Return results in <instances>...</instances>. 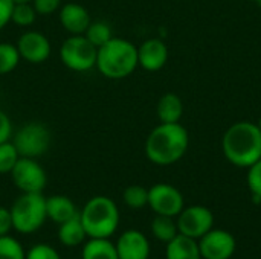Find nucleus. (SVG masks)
Here are the masks:
<instances>
[{
  "instance_id": "1",
  "label": "nucleus",
  "mask_w": 261,
  "mask_h": 259,
  "mask_svg": "<svg viewBox=\"0 0 261 259\" xmlns=\"http://www.w3.org/2000/svg\"><path fill=\"white\" fill-rule=\"evenodd\" d=\"M190 145V134L185 127L176 124H161L147 137L145 154L150 162L168 166L179 162Z\"/></svg>"
},
{
  "instance_id": "2",
  "label": "nucleus",
  "mask_w": 261,
  "mask_h": 259,
  "mask_svg": "<svg viewBox=\"0 0 261 259\" xmlns=\"http://www.w3.org/2000/svg\"><path fill=\"white\" fill-rule=\"evenodd\" d=\"M225 157L236 166L249 168L261 159V130L258 124L237 122L231 125L222 139Z\"/></svg>"
},
{
  "instance_id": "3",
  "label": "nucleus",
  "mask_w": 261,
  "mask_h": 259,
  "mask_svg": "<svg viewBox=\"0 0 261 259\" xmlns=\"http://www.w3.org/2000/svg\"><path fill=\"white\" fill-rule=\"evenodd\" d=\"M138 66V47L128 40L113 37L98 49L96 67L109 79L127 78Z\"/></svg>"
},
{
  "instance_id": "4",
  "label": "nucleus",
  "mask_w": 261,
  "mask_h": 259,
  "mask_svg": "<svg viewBox=\"0 0 261 259\" xmlns=\"http://www.w3.org/2000/svg\"><path fill=\"white\" fill-rule=\"evenodd\" d=\"M80 220L89 238H110L119 226V211L112 198L98 195L86 203Z\"/></svg>"
},
{
  "instance_id": "5",
  "label": "nucleus",
  "mask_w": 261,
  "mask_h": 259,
  "mask_svg": "<svg viewBox=\"0 0 261 259\" xmlns=\"http://www.w3.org/2000/svg\"><path fill=\"white\" fill-rule=\"evenodd\" d=\"M12 226L20 234H34L46 221V198L43 194H21L11 208Z\"/></svg>"
},
{
  "instance_id": "6",
  "label": "nucleus",
  "mask_w": 261,
  "mask_h": 259,
  "mask_svg": "<svg viewBox=\"0 0 261 259\" xmlns=\"http://www.w3.org/2000/svg\"><path fill=\"white\" fill-rule=\"evenodd\" d=\"M61 63L73 72H87L96 67L98 49L86 38V35H70L60 49Z\"/></svg>"
},
{
  "instance_id": "7",
  "label": "nucleus",
  "mask_w": 261,
  "mask_h": 259,
  "mask_svg": "<svg viewBox=\"0 0 261 259\" xmlns=\"http://www.w3.org/2000/svg\"><path fill=\"white\" fill-rule=\"evenodd\" d=\"M12 143L20 157L37 159L50 147V131L40 122H29L12 137Z\"/></svg>"
},
{
  "instance_id": "8",
  "label": "nucleus",
  "mask_w": 261,
  "mask_h": 259,
  "mask_svg": "<svg viewBox=\"0 0 261 259\" xmlns=\"http://www.w3.org/2000/svg\"><path fill=\"white\" fill-rule=\"evenodd\" d=\"M14 185L24 194H41L46 188V172L35 159L20 157L11 171Z\"/></svg>"
},
{
  "instance_id": "9",
  "label": "nucleus",
  "mask_w": 261,
  "mask_h": 259,
  "mask_svg": "<svg viewBox=\"0 0 261 259\" xmlns=\"http://www.w3.org/2000/svg\"><path fill=\"white\" fill-rule=\"evenodd\" d=\"M214 226V215L205 206H190L177 215L179 234L199 240Z\"/></svg>"
},
{
  "instance_id": "10",
  "label": "nucleus",
  "mask_w": 261,
  "mask_h": 259,
  "mask_svg": "<svg viewBox=\"0 0 261 259\" xmlns=\"http://www.w3.org/2000/svg\"><path fill=\"white\" fill-rule=\"evenodd\" d=\"M148 206L156 215L176 217L184 209V197L177 188L167 183H158L148 189Z\"/></svg>"
},
{
  "instance_id": "11",
  "label": "nucleus",
  "mask_w": 261,
  "mask_h": 259,
  "mask_svg": "<svg viewBox=\"0 0 261 259\" xmlns=\"http://www.w3.org/2000/svg\"><path fill=\"white\" fill-rule=\"evenodd\" d=\"M236 238L222 229H211L199 238V249L203 259H229L236 252Z\"/></svg>"
},
{
  "instance_id": "12",
  "label": "nucleus",
  "mask_w": 261,
  "mask_h": 259,
  "mask_svg": "<svg viewBox=\"0 0 261 259\" xmlns=\"http://www.w3.org/2000/svg\"><path fill=\"white\" fill-rule=\"evenodd\" d=\"M20 58L31 64H41L50 55V43L46 35L37 31H28L17 41Z\"/></svg>"
},
{
  "instance_id": "13",
  "label": "nucleus",
  "mask_w": 261,
  "mask_h": 259,
  "mask_svg": "<svg viewBox=\"0 0 261 259\" xmlns=\"http://www.w3.org/2000/svg\"><path fill=\"white\" fill-rule=\"evenodd\" d=\"M119 259H148L150 243L139 231H125L116 241Z\"/></svg>"
},
{
  "instance_id": "14",
  "label": "nucleus",
  "mask_w": 261,
  "mask_h": 259,
  "mask_svg": "<svg viewBox=\"0 0 261 259\" xmlns=\"http://www.w3.org/2000/svg\"><path fill=\"white\" fill-rule=\"evenodd\" d=\"M168 60V47L159 38H150L138 47V63L148 72L161 70Z\"/></svg>"
},
{
  "instance_id": "15",
  "label": "nucleus",
  "mask_w": 261,
  "mask_h": 259,
  "mask_svg": "<svg viewBox=\"0 0 261 259\" xmlns=\"http://www.w3.org/2000/svg\"><path fill=\"white\" fill-rule=\"evenodd\" d=\"M60 21L70 35H83L92 20L84 6L78 3H66L60 9Z\"/></svg>"
},
{
  "instance_id": "16",
  "label": "nucleus",
  "mask_w": 261,
  "mask_h": 259,
  "mask_svg": "<svg viewBox=\"0 0 261 259\" xmlns=\"http://www.w3.org/2000/svg\"><path fill=\"white\" fill-rule=\"evenodd\" d=\"M78 214L76 206L66 195H52L46 198V215L57 224H63L75 218Z\"/></svg>"
},
{
  "instance_id": "17",
  "label": "nucleus",
  "mask_w": 261,
  "mask_h": 259,
  "mask_svg": "<svg viewBox=\"0 0 261 259\" xmlns=\"http://www.w3.org/2000/svg\"><path fill=\"white\" fill-rule=\"evenodd\" d=\"M165 256L167 259H202L199 241L177 234L170 243H167Z\"/></svg>"
},
{
  "instance_id": "18",
  "label": "nucleus",
  "mask_w": 261,
  "mask_h": 259,
  "mask_svg": "<svg viewBox=\"0 0 261 259\" xmlns=\"http://www.w3.org/2000/svg\"><path fill=\"white\" fill-rule=\"evenodd\" d=\"M184 114V104L174 93H165L158 102V118L161 124H176Z\"/></svg>"
},
{
  "instance_id": "19",
  "label": "nucleus",
  "mask_w": 261,
  "mask_h": 259,
  "mask_svg": "<svg viewBox=\"0 0 261 259\" xmlns=\"http://www.w3.org/2000/svg\"><path fill=\"white\" fill-rule=\"evenodd\" d=\"M83 259H119L116 246L109 238H90L83 247Z\"/></svg>"
},
{
  "instance_id": "20",
  "label": "nucleus",
  "mask_w": 261,
  "mask_h": 259,
  "mask_svg": "<svg viewBox=\"0 0 261 259\" xmlns=\"http://www.w3.org/2000/svg\"><path fill=\"white\" fill-rule=\"evenodd\" d=\"M86 231L83 227V223L80 220V214L60 224V229H58V240L61 244H64L66 247H75V246H80L81 243H84L86 240Z\"/></svg>"
},
{
  "instance_id": "21",
  "label": "nucleus",
  "mask_w": 261,
  "mask_h": 259,
  "mask_svg": "<svg viewBox=\"0 0 261 259\" xmlns=\"http://www.w3.org/2000/svg\"><path fill=\"white\" fill-rule=\"evenodd\" d=\"M151 232L156 240L167 244L179 234V229H177V223L173 220V217L156 215L154 220L151 221Z\"/></svg>"
},
{
  "instance_id": "22",
  "label": "nucleus",
  "mask_w": 261,
  "mask_h": 259,
  "mask_svg": "<svg viewBox=\"0 0 261 259\" xmlns=\"http://www.w3.org/2000/svg\"><path fill=\"white\" fill-rule=\"evenodd\" d=\"M86 38L96 47L99 49L101 46H104L110 38H113V34H112V27L109 23L106 21H90L87 31L84 32Z\"/></svg>"
},
{
  "instance_id": "23",
  "label": "nucleus",
  "mask_w": 261,
  "mask_h": 259,
  "mask_svg": "<svg viewBox=\"0 0 261 259\" xmlns=\"http://www.w3.org/2000/svg\"><path fill=\"white\" fill-rule=\"evenodd\" d=\"M20 60L17 46L11 43H0V75L11 73L18 66Z\"/></svg>"
},
{
  "instance_id": "24",
  "label": "nucleus",
  "mask_w": 261,
  "mask_h": 259,
  "mask_svg": "<svg viewBox=\"0 0 261 259\" xmlns=\"http://www.w3.org/2000/svg\"><path fill=\"white\" fill-rule=\"evenodd\" d=\"M124 203L132 209H142L148 205V189L141 185H132L124 189Z\"/></svg>"
},
{
  "instance_id": "25",
  "label": "nucleus",
  "mask_w": 261,
  "mask_h": 259,
  "mask_svg": "<svg viewBox=\"0 0 261 259\" xmlns=\"http://www.w3.org/2000/svg\"><path fill=\"white\" fill-rule=\"evenodd\" d=\"M37 11L34 9L32 3H14L11 21L20 27L31 26L37 18Z\"/></svg>"
},
{
  "instance_id": "26",
  "label": "nucleus",
  "mask_w": 261,
  "mask_h": 259,
  "mask_svg": "<svg viewBox=\"0 0 261 259\" xmlns=\"http://www.w3.org/2000/svg\"><path fill=\"white\" fill-rule=\"evenodd\" d=\"M20 156L12 142L0 143V174H11L12 168L18 162Z\"/></svg>"
},
{
  "instance_id": "27",
  "label": "nucleus",
  "mask_w": 261,
  "mask_h": 259,
  "mask_svg": "<svg viewBox=\"0 0 261 259\" xmlns=\"http://www.w3.org/2000/svg\"><path fill=\"white\" fill-rule=\"evenodd\" d=\"M26 253L21 244L9 235L0 237V259H24Z\"/></svg>"
},
{
  "instance_id": "28",
  "label": "nucleus",
  "mask_w": 261,
  "mask_h": 259,
  "mask_svg": "<svg viewBox=\"0 0 261 259\" xmlns=\"http://www.w3.org/2000/svg\"><path fill=\"white\" fill-rule=\"evenodd\" d=\"M248 186L257 202H261V159L249 166L248 171Z\"/></svg>"
},
{
  "instance_id": "29",
  "label": "nucleus",
  "mask_w": 261,
  "mask_h": 259,
  "mask_svg": "<svg viewBox=\"0 0 261 259\" xmlns=\"http://www.w3.org/2000/svg\"><path fill=\"white\" fill-rule=\"evenodd\" d=\"M24 259H61L58 252L47 244H35L26 252Z\"/></svg>"
},
{
  "instance_id": "30",
  "label": "nucleus",
  "mask_w": 261,
  "mask_h": 259,
  "mask_svg": "<svg viewBox=\"0 0 261 259\" xmlns=\"http://www.w3.org/2000/svg\"><path fill=\"white\" fill-rule=\"evenodd\" d=\"M38 15H49L60 9L61 0H32L31 2Z\"/></svg>"
},
{
  "instance_id": "31",
  "label": "nucleus",
  "mask_w": 261,
  "mask_h": 259,
  "mask_svg": "<svg viewBox=\"0 0 261 259\" xmlns=\"http://www.w3.org/2000/svg\"><path fill=\"white\" fill-rule=\"evenodd\" d=\"M12 136V124L9 116L0 110V143H5Z\"/></svg>"
},
{
  "instance_id": "32",
  "label": "nucleus",
  "mask_w": 261,
  "mask_h": 259,
  "mask_svg": "<svg viewBox=\"0 0 261 259\" xmlns=\"http://www.w3.org/2000/svg\"><path fill=\"white\" fill-rule=\"evenodd\" d=\"M11 229H14L11 209H6V208L0 206V237L8 235L11 232Z\"/></svg>"
},
{
  "instance_id": "33",
  "label": "nucleus",
  "mask_w": 261,
  "mask_h": 259,
  "mask_svg": "<svg viewBox=\"0 0 261 259\" xmlns=\"http://www.w3.org/2000/svg\"><path fill=\"white\" fill-rule=\"evenodd\" d=\"M14 2L12 0H0V31L11 21Z\"/></svg>"
},
{
  "instance_id": "34",
  "label": "nucleus",
  "mask_w": 261,
  "mask_h": 259,
  "mask_svg": "<svg viewBox=\"0 0 261 259\" xmlns=\"http://www.w3.org/2000/svg\"><path fill=\"white\" fill-rule=\"evenodd\" d=\"M14 3H31L32 0H12Z\"/></svg>"
},
{
  "instance_id": "35",
  "label": "nucleus",
  "mask_w": 261,
  "mask_h": 259,
  "mask_svg": "<svg viewBox=\"0 0 261 259\" xmlns=\"http://www.w3.org/2000/svg\"><path fill=\"white\" fill-rule=\"evenodd\" d=\"M258 127H260V130H261V118H260V121H258Z\"/></svg>"
},
{
  "instance_id": "36",
  "label": "nucleus",
  "mask_w": 261,
  "mask_h": 259,
  "mask_svg": "<svg viewBox=\"0 0 261 259\" xmlns=\"http://www.w3.org/2000/svg\"><path fill=\"white\" fill-rule=\"evenodd\" d=\"M251 2H255V0H251Z\"/></svg>"
}]
</instances>
